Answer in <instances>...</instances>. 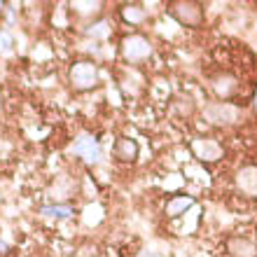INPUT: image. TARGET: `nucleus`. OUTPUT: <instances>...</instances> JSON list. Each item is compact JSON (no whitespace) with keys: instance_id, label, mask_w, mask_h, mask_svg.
<instances>
[{"instance_id":"39448f33","label":"nucleus","mask_w":257,"mask_h":257,"mask_svg":"<svg viewBox=\"0 0 257 257\" xmlns=\"http://www.w3.org/2000/svg\"><path fill=\"white\" fill-rule=\"evenodd\" d=\"M190 150L201 164H215L224 157V145L217 141V138H210V136L192 138Z\"/></svg>"},{"instance_id":"423d86ee","label":"nucleus","mask_w":257,"mask_h":257,"mask_svg":"<svg viewBox=\"0 0 257 257\" xmlns=\"http://www.w3.org/2000/svg\"><path fill=\"white\" fill-rule=\"evenodd\" d=\"M234 190L238 196L257 199V164L245 162L234 171Z\"/></svg>"},{"instance_id":"f03ea898","label":"nucleus","mask_w":257,"mask_h":257,"mask_svg":"<svg viewBox=\"0 0 257 257\" xmlns=\"http://www.w3.org/2000/svg\"><path fill=\"white\" fill-rule=\"evenodd\" d=\"M68 80H70V87L77 89V91H89L101 82V70L91 59H80L70 66Z\"/></svg>"},{"instance_id":"1a4fd4ad","label":"nucleus","mask_w":257,"mask_h":257,"mask_svg":"<svg viewBox=\"0 0 257 257\" xmlns=\"http://www.w3.org/2000/svg\"><path fill=\"white\" fill-rule=\"evenodd\" d=\"M224 250L229 257H257V241L248 234H234L224 241Z\"/></svg>"},{"instance_id":"2eb2a0df","label":"nucleus","mask_w":257,"mask_h":257,"mask_svg":"<svg viewBox=\"0 0 257 257\" xmlns=\"http://www.w3.org/2000/svg\"><path fill=\"white\" fill-rule=\"evenodd\" d=\"M12 47H14V35L7 28H0V54L12 52Z\"/></svg>"},{"instance_id":"f8f14e48","label":"nucleus","mask_w":257,"mask_h":257,"mask_svg":"<svg viewBox=\"0 0 257 257\" xmlns=\"http://www.w3.org/2000/svg\"><path fill=\"white\" fill-rule=\"evenodd\" d=\"M73 206H68V203H47L40 208V215L49 217V220H68V217H73Z\"/></svg>"},{"instance_id":"4468645a","label":"nucleus","mask_w":257,"mask_h":257,"mask_svg":"<svg viewBox=\"0 0 257 257\" xmlns=\"http://www.w3.org/2000/svg\"><path fill=\"white\" fill-rule=\"evenodd\" d=\"M84 33H87V38H91V40H103V38L110 35V24L108 21H94V24L87 26Z\"/></svg>"},{"instance_id":"f257e3e1","label":"nucleus","mask_w":257,"mask_h":257,"mask_svg":"<svg viewBox=\"0 0 257 257\" xmlns=\"http://www.w3.org/2000/svg\"><path fill=\"white\" fill-rule=\"evenodd\" d=\"M203 117H206V122L227 128V126H236V124L243 119V110L238 108L236 103L213 101L203 108Z\"/></svg>"},{"instance_id":"9b49d317","label":"nucleus","mask_w":257,"mask_h":257,"mask_svg":"<svg viewBox=\"0 0 257 257\" xmlns=\"http://www.w3.org/2000/svg\"><path fill=\"white\" fill-rule=\"evenodd\" d=\"M112 155H115V159H119V162H134L136 157H138V143H136L134 138L122 136V138H117L115 148H112Z\"/></svg>"},{"instance_id":"f3484780","label":"nucleus","mask_w":257,"mask_h":257,"mask_svg":"<svg viewBox=\"0 0 257 257\" xmlns=\"http://www.w3.org/2000/svg\"><path fill=\"white\" fill-rule=\"evenodd\" d=\"M252 110L257 112V82H255V91H252Z\"/></svg>"},{"instance_id":"7ed1b4c3","label":"nucleus","mask_w":257,"mask_h":257,"mask_svg":"<svg viewBox=\"0 0 257 257\" xmlns=\"http://www.w3.org/2000/svg\"><path fill=\"white\" fill-rule=\"evenodd\" d=\"M119 52L126 63H143L152 56V40L143 33L124 35L119 42Z\"/></svg>"},{"instance_id":"6e6552de","label":"nucleus","mask_w":257,"mask_h":257,"mask_svg":"<svg viewBox=\"0 0 257 257\" xmlns=\"http://www.w3.org/2000/svg\"><path fill=\"white\" fill-rule=\"evenodd\" d=\"M210 87H213V94L217 96V101L231 103L234 98L241 96V91H243V82L238 80L236 75H231V73H220V75L213 77Z\"/></svg>"},{"instance_id":"20e7f679","label":"nucleus","mask_w":257,"mask_h":257,"mask_svg":"<svg viewBox=\"0 0 257 257\" xmlns=\"http://www.w3.org/2000/svg\"><path fill=\"white\" fill-rule=\"evenodd\" d=\"M169 14L180 24V26L187 28H199L203 26V5L201 3H194V0H173L169 5Z\"/></svg>"},{"instance_id":"dca6fc26","label":"nucleus","mask_w":257,"mask_h":257,"mask_svg":"<svg viewBox=\"0 0 257 257\" xmlns=\"http://www.w3.org/2000/svg\"><path fill=\"white\" fill-rule=\"evenodd\" d=\"M75 10V12H80V14H96V12H101V3H73L70 5Z\"/></svg>"},{"instance_id":"ddd939ff","label":"nucleus","mask_w":257,"mask_h":257,"mask_svg":"<svg viewBox=\"0 0 257 257\" xmlns=\"http://www.w3.org/2000/svg\"><path fill=\"white\" fill-rule=\"evenodd\" d=\"M122 19L131 26H141L143 21L148 19V12H145V7L138 5V3H131V5H124L122 7Z\"/></svg>"},{"instance_id":"a211bd4d","label":"nucleus","mask_w":257,"mask_h":257,"mask_svg":"<svg viewBox=\"0 0 257 257\" xmlns=\"http://www.w3.org/2000/svg\"><path fill=\"white\" fill-rule=\"evenodd\" d=\"M3 7H5V3H0V12H3Z\"/></svg>"},{"instance_id":"0eeeda50","label":"nucleus","mask_w":257,"mask_h":257,"mask_svg":"<svg viewBox=\"0 0 257 257\" xmlns=\"http://www.w3.org/2000/svg\"><path fill=\"white\" fill-rule=\"evenodd\" d=\"M70 155H75L77 159H82L84 164H89V166H96V164L101 162V143L96 141L94 136L89 134H82L77 136L73 141V145H70Z\"/></svg>"},{"instance_id":"9d476101","label":"nucleus","mask_w":257,"mask_h":257,"mask_svg":"<svg viewBox=\"0 0 257 257\" xmlns=\"http://www.w3.org/2000/svg\"><path fill=\"white\" fill-rule=\"evenodd\" d=\"M194 208V199L187 194H176V196H171L169 201H166V215L169 217H180L185 215V213H190V210Z\"/></svg>"}]
</instances>
